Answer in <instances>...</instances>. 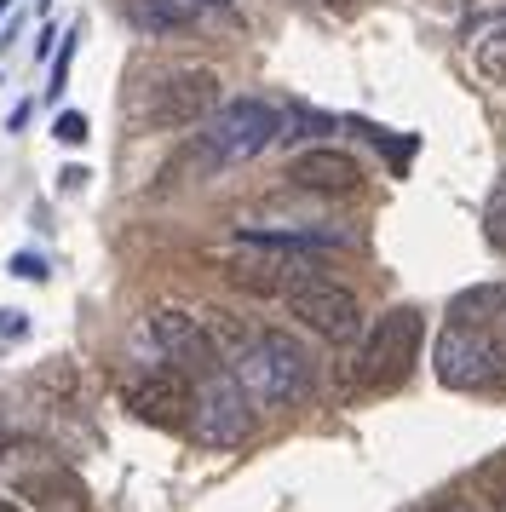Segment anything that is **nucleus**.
I'll list each match as a JSON object with an SVG mask.
<instances>
[{"mask_svg":"<svg viewBox=\"0 0 506 512\" xmlns=\"http://www.w3.org/2000/svg\"><path fill=\"white\" fill-rule=\"evenodd\" d=\"M0 334H23V311H0Z\"/></svg>","mask_w":506,"mask_h":512,"instance_id":"nucleus-19","label":"nucleus"},{"mask_svg":"<svg viewBox=\"0 0 506 512\" xmlns=\"http://www.w3.org/2000/svg\"><path fill=\"white\" fill-rule=\"evenodd\" d=\"M420 340H426V323L409 305H391L386 317H374L363 328V346H357V363H351V386L363 392H386L397 380H409L414 357H420Z\"/></svg>","mask_w":506,"mask_h":512,"instance_id":"nucleus-3","label":"nucleus"},{"mask_svg":"<svg viewBox=\"0 0 506 512\" xmlns=\"http://www.w3.org/2000/svg\"><path fill=\"white\" fill-rule=\"evenodd\" d=\"M12 277L41 282V277H46V259H41V254H18V259H12Z\"/></svg>","mask_w":506,"mask_h":512,"instance_id":"nucleus-18","label":"nucleus"},{"mask_svg":"<svg viewBox=\"0 0 506 512\" xmlns=\"http://www.w3.org/2000/svg\"><path fill=\"white\" fill-rule=\"evenodd\" d=\"M483 231H489V242L506 254V179L495 185V196H489V213H483Z\"/></svg>","mask_w":506,"mask_h":512,"instance_id":"nucleus-15","label":"nucleus"},{"mask_svg":"<svg viewBox=\"0 0 506 512\" xmlns=\"http://www.w3.org/2000/svg\"><path fill=\"white\" fill-rule=\"evenodd\" d=\"M253 403L242 392V380L236 374H202V386H196V409H190V438L202 443V449H236V443L253 432Z\"/></svg>","mask_w":506,"mask_h":512,"instance_id":"nucleus-6","label":"nucleus"},{"mask_svg":"<svg viewBox=\"0 0 506 512\" xmlns=\"http://www.w3.org/2000/svg\"><path fill=\"white\" fill-rule=\"evenodd\" d=\"M236 363V380H242V392L259 403V409H288L299 397L311 392V351L299 346L294 334H282V328H265V334H253L248 346L230 357Z\"/></svg>","mask_w":506,"mask_h":512,"instance_id":"nucleus-2","label":"nucleus"},{"mask_svg":"<svg viewBox=\"0 0 506 512\" xmlns=\"http://www.w3.org/2000/svg\"><path fill=\"white\" fill-rule=\"evenodd\" d=\"M196 6H202V0H121L127 24L144 29V35H173V29H190V24H196Z\"/></svg>","mask_w":506,"mask_h":512,"instance_id":"nucleus-12","label":"nucleus"},{"mask_svg":"<svg viewBox=\"0 0 506 512\" xmlns=\"http://www.w3.org/2000/svg\"><path fill=\"white\" fill-rule=\"evenodd\" d=\"M6 6H12V0H0V18H6Z\"/></svg>","mask_w":506,"mask_h":512,"instance_id":"nucleus-23","label":"nucleus"},{"mask_svg":"<svg viewBox=\"0 0 506 512\" xmlns=\"http://www.w3.org/2000/svg\"><path fill=\"white\" fill-rule=\"evenodd\" d=\"M18 501L35 507H87V484L64 472V466H41V472H23L18 478Z\"/></svg>","mask_w":506,"mask_h":512,"instance_id":"nucleus-11","label":"nucleus"},{"mask_svg":"<svg viewBox=\"0 0 506 512\" xmlns=\"http://www.w3.org/2000/svg\"><path fill=\"white\" fill-rule=\"evenodd\" d=\"M472 58H478L483 75H495V81H506V12L495 18V24L478 29V41H472Z\"/></svg>","mask_w":506,"mask_h":512,"instance_id":"nucleus-14","label":"nucleus"},{"mask_svg":"<svg viewBox=\"0 0 506 512\" xmlns=\"http://www.w3.org/2000/svg\"><path fill=\"white\" fill-rule=\"evenodd\" d=\"M150 340H156V351L173 369L196 374V380L219 369V340H213L207 317H196V311H179V305L150 311Z\"/></svg>","mask_w":506,"mask_h":512,"instance_id":"nucleus-8","label":"nucleus"},{"mask_svg":"<svg viewBox=\"0 0 506 512\" xmlns=\"http://www.w3.org/2000/svg\"><path fill=\"white\" fill-rule=\"evenodd\" d=\"M432 512H466V507H460V501H437Z\"/></svg>","mask_w":506,"mask_h":512,"instance_id":"nucleus-20","label":"nucleus"},{"mask_svg":"<svg viewBox=\"0 0 506 512\" xmlns=\"http://www.w3.org/2000/svg\"><path fill=\"white\" fill-rule=\"evenodd\" d=\"M501 311H506V288H501V282H483V288H466V294H455V300H449V323L489 328Z\"/></svg>","mask_w":506,"mask_h":512,"instance_id":"nucleus-13","label":"nucleus"},{"mask_svg":"<svg viewBox=\"0 0 506 512\" xmlns=\"http://www.w3.org/2000/svg\"><path fill=\"white\" fill-rule=\"evenodd\" d=\"M0 512H23V507H18V501H0Z\"/></svg>","mask_w":506,"mask_h":512,"instance_id":"nucleus-21","label":"nucleus"},{"mask_svg":"<svg viewBox=\"0 0 506 512\" xmlns=\"http://www.w3.org/2000/svg\"><path fill=\"white\" fill-rule=\"evenodd\" d=\"M202 6H230V0H202Z\"/></svg>","mask_w":506,"mask_h":512,"instance_id":"nucleus-22","label":"nucleus"},{"mask_svg":"<svg viewBox=\"0 0 506 512\" xmlns=\"http://www.w3.org/2000/svg\"><path fill=\"white\" fill-rule=\"evenodd\" d=\"M69 58H75V35H69V41H64V52H58V64H52V87H46V93H52V98L64 93V81H69Z\"/></svg>","mask_w":506,"mask_h":512,"instance_id":"nucleus-17","label":"nucleus"},{"mask_svg":"<svg viewBox=\"0 0 506 512\" xmlns=\"http://www.w3.org/2000/svg\"><path fill=\"white\" fill-rule=\"evenodd\" d=\"M35 6H41V12H46V6H52V0H35Z\"/></svg>","mask_w":506,"mask_h":512,"instance_id":"nucleus-24","label":"nucleus"},{"mask_svg":"<svg viewBox=\"0 0 506 512\" xmlns=\"http://www.w3.org/2000/svg\"><path fill=\"white\" fill-rule=\"evenodd\" d=\"M219 110V75L202 64H179V70H161L144 93V121L173 133V127H202Z\"/></svg>","mask_w":506,"mask_h":512,"instance_id":"nucleus-5","label":"nucleus"},{"mask_svg":"<svg viewBox=\"0 0 506 512\" xmlns=\"http://www.w3.org/2000/svg\"><path fill=\"white\" fill-rule=\"evenodd\" d=\"M276 139H282V110L276 104H265V98H230V104H219L202 121V133L184 150V162L196 173H225V167H242L253 156H265Z\"/></svg>","mask_w":506,"mask_h":512,"instance_id":"nucleus-1","label":"nucleus"},{"mask_svg":"<svg viewBox=\"0 0 506 512\" xmlns=\"http://www.w3.org/2000/svg\"><path fill=\"white\" fill-rule=\"evenodd\" d=\"M87 133H92V127H87L81 110H64V116L52 121V139H58V144H87Z\"/></svg>","mask_w":506,"mask_h":512,"instance_id":"nucleus-16","label":"nucleus"},{"mask_svg":"<svg viewBox=\"0 0 506 512\" xmlns=\"http://www.w3.org/2000/svg\"><path fill=\"white\" fill-rule=\"evenodd\" d=\"M127 409H133L144 426H190V409H196V392H190V374L184 369H156L138 374L127 386Z\"/></svg>","mask_w":506,"mask_h":512,"instance_id":"nucleus-9","label":"nucleus"},{"mask_svg":"<svg viewBox=\"0 0 506 512\" xmlns=\"http://www.w3.org/2000/svg\"><path fill=\"white\" fill-rule=\"evenodd\" d=\"M288 179H294L299 190H317V196H351V190H363V167H357V156L317 144V150L294 156Z\"/></svg>","mask_w":506,"mask_h":512,"instance_id":"nucleus-10","label":"nucleus"},{"mask_svg":"<svg viewBox=\"0 0 506 512\" xmlns=\"http://www.w3.org/2000/svg\"><path fill=\"white\" fill-rule=\"evenodd\" d=\"M501 340L489 328L472 323H449L437 334V380L455 386V392H483L495 374H501Z\"/></svg>","mask_w":506,"mask_h":512,"instance_id":"nucleus-7","label":"nucleus"},{"mask_svg":"<svg viewBox=\"0 0 506 512\" xmlns=\"http://www.w3.org/2000/svg\"><path fill=\"white\" fill-rule=\"evenodd\" d=\"M501 512H506V507H501Z\"/></svg>","mask_w":506,"mask_h":512,"instance_id":"nucleus-25","label":"nucleus"},{"mask_svg":"<svg viewBox=\"0 0 506 512\" xmlns=\"http://www.w3.org/2000/svg\"><path fill=\"white\" fill-rule=\"evenodd\" d=\"M282 300H288V311H294L311 334H322L328 346H351V340L363 334V305H357V294L340 288V282L317 277V271H299V277L282 288Z\"/></svg>","mask_w":506,"mask_h":512,"instance_id":"nucleus-4","label":"nucleus"}]
</instances>
